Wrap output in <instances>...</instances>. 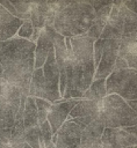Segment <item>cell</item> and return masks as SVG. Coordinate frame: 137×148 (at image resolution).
Returning <instances> with one entry per match:
<instances>
[{
  "label": "cell",
  "instance_id": "obj_1",
  "mask_svg": "<svg viewBox=\"0 0 137 148\" xmlns=\"http://www.w3.org/2000/svg\"><path fill=\"white\" fill-rule=\"evenodd\" d=\"M93 44L94 42L86 35L65 37L67 58L65 65L66 87L63 99H81L93 82L95 74Z\"/></svg>",
  "mask_w": 137,
  "mask_h": 148
},
{
  "label": "cell",
  "instance_id": "obj_2",
  "mask_svg": "<svg viewBox=\"0 0 137 148\" xmlns=\"http://www.w3.org/2000/svg\"><path fill=\"white\" fill-rule=\"evenodd\" d=\"M34 58L35 44L30 40L15 36L8 40L0 42V66L3 81L19 87L22 94L28 95L34 72Z\"/></svg>",
  "mask_w": 137,
  "mask_h": 148
},
{
  "label": "cell",
  "instance_id": "obj_3",
  "mask_svg": "<svg viewBox=\"0 0 137 148\" xmlns=\"http://www.w3.org/2000/svg\"><path fill=\"white\" fill-rule=\"evenodd\" d=\"M95 20V10L88 1H70L55 15L52 28L63 37L86 35Z\"/></svg>",
  "mask_w": 137,
  "mask_h": 148
},
{
  "label": "cell",
  "instance_id": "obj_4",
  "mask_svg": "<svg viewBox=\"0 0 137 148\" xmlns=\"http://www.w3.org/2000/svg\"><path fill=\"white\" fill-rule=\"evenodd\" d=\"M98 118L104 128H124L137 124V112L117 95H107L99 102Z\"/></svg>",
  "mask_w": 137,
  "mask_h": 148
},
{
  "label": "cell",
  "instance_id": "obj_5",
  "mask_svg": "<svg viewBox=\"0 0 137 148\" xmlns=\"http://www.w3.org/2000/svg\"><path fill=\"white\" fill-rule=\"evenodd\" d=\"M137 31V15L128 10L122 1H113L107 23L101 32V39L120 40L122 36Z\"/></svg>",
  "mask_w": 137,
  "mask_h": 148
},
{
  "label": "cell",
  "instance_id": "obj_6",
  "mask_svg": "<svg viewBox=\"0 0 137 148\" xmlns=\"http://www.w3.org/2000/svg\"><path fill=\"white\" fill-rule=\"evenodd\" d=\"M104 83L107 95H117L124 101L137 99V69H114Z\"/></svg>",
  "mask_w": 137,
  "mask_h": 148
},
{
  "label": "cell",
  "instance_id": "obj_7",
  "mask_svg": "<svg viewBox=\"0 0 137 148\" xmlns=\"http://www.w3.org/2000/svg\"><path fill=\"white\" fill-rule=\"evenodd\" d=\"M118 52V40L116 39H101L93 44V59L95 74L94 80H106V77L114 71L115 61Z\"/></svg>",
  "mask_w": 137,
  "mask_h": 148
},
{
  "label": "cell",
  "instance_id": "obj_8",
  "mask_svg": "<svg viewBox=\"0 0 137 148\" xmlns=\"http://www.w3.org/2000/svg\"><path fill=\"white\" fill-rule=\"evenodd\" d=\"M137 69V31L124 35L118 40V52L114 69Z\"/></svg>",
  "mask_w": 137,
  "mask_h": 148
},
{
  "label": "cell",
  "instance_id": "obj_9",
  "mask_svg": "<svg viewBox=\"0 0 137 148\" xmlns=\"http://www.w3.org/2000/svg\"><path fill=\"white\" fill-rule=\"evenodd\" d=\"M43 79H44V89H45V99L50 103H53L60 99L59 95V71L55 59L53 50L48 56L44 65L42 66Z\"/></svg>",
  "mask_w": 137,
  "mask_h": 148
},
{
  "label": "cell",
  "instance_id": "obj_10",
  "mask_svg": "<svg viewBox=\"0 0 137 148\" xmlns=\"http://www.w3.org/2000/svg\"><path fill=\"white\" fill-rule=\"evenodd\" d=\"M80 102V99H58L51 103L50 111L46 117V121L50 125L52 135L57 133L59 127L67 120L71 110Z\"/></svg>",
  "mask_w": 137,
  "mask_h": 148
},
{
  "label": "cell",
  "instance_id": "obj_11",
  "mask_svg": "<svg viewBox=\"0 0 137 148\" xmlns=\"http://www.w3.org/2000/svg\"><path fill=\"white\" fill-rule=\"evenodd\" d=\"M99 114V102L80 99V102L71 110L67 120L73 121L82 130L98 118Z\"/></svg>",
  "mask_w": 137,
  "mask_h": 148
},
{
  "label": "cell",
  "instance_id": "obj_12",
  "mask_svg": "<svg viewBox=\"0 0 137 148\" xmlns=\"http://www.w3.org/2000/svg\"><path fill=\"white\" fill-rule=\"evenodd\" d=\"M101 145L102 148H128L137 145V138L123 128H104L101 135Z\"/></svg>",
  "mask_w": 137,
  "mask_h": 148
},
{
  "label": "cell",
  "instance_id": "obj_13",
  "mask_svg": "<svg viewBox=\"0 0 137 148\" xmlns=\"http://www.w3.org/2000/svg\"><path fill=\"white\" fill-rule=\"evenodd\" d=\"M82 128L71 120H66L57 131L56 148H79Z\"/></svg>",
  "mask_w": 137,
  "mask_h": 148
},
{
  "label": "cell",
  "instance_id": "obj_14",
  "mask_svg": "<svg viewBox=\"0 0 137 148\" xmlns=\"http://www.w3.org/2000/svg\"><path fill=\"white\" fill-rule=\"evenodd\" d=\"M52 27H45L41 30V34L35 43V60H34V69L41 68L50 52L53 50L52 42Z\"/></svg>",
  "mask_w": 137,
  "mask_h": 148
},
{
  "label": "cell",
  "instance_id": "obj_15",
  "mask_svg": "<svg viewBox=\"0 0 137 148\" xmlns=\"http://www.w3.org/2000/svg\"><path fill=\"white\" fill-rule=\"evenodd\" d=\"M55 13L49 7L48 2L33 1V8L30 13V22L34 29L42 30L45 27H52L55 20Z\"/></svg>",
  "mask_w": 137,
  "mask_h": 148
},
{
  "label": "cell",
  "instance_id": "obj_16",
  "mask_svg": "<svg viewBox=\"0 0 137 148\" xmlns=\"http://www.w3.org/2000/svg\"><path fill=\"white\" fill-rule=\"evenodd\" d=\"M103 130L104 127L99 118L88 124L82 130L79 148H102L101 135L103 133Z\"/></svg>",
  "mask_w": 137,
  "mask_h": 148
},
{
  "label": "cell",
  "instance_id": "obj_17",
  "mask_svg": "<svg viewBox=\"0 0 137 148\" xmlns=\"http://www.w3.org/2000/svg\"><path fill=\"white\" fill-rule=\"evenodd\" d=\"M21 24V20L13 16L0 5V42H5L15 37Z\"/></svg>",
  "mask_w": 137,
  "mask_h": 148
},
{
  "label": "cell",
  "instance_id": "obj_18",
  "mask_svg": "<svg viewBox=\"0 0 137 148\" xmlns=\"http://www.w3.org/2000/svg\"><path fill=\"white\" fill-rule=\"evenodd\" d=\"M111 5H113V1L110 3H108L107 6L102 7L101 9H99L98 12H95V20H94V23L92 24V27L88 29V31L86 32V36L92 39L93 42L98 40L101 36V32L107 23V20H108V16H109V13H110V9H111Z\"/></svg>",
  "mask_w": 137,
  "mask_h": 148
},
{
  "label": "cell",
  "instance_id": "obj_19",
  "mask_svg": "<svg viewBox=\"0 0 137 148\" xmlns=\"http://www.w3.org/2000/svg\"><path fill=\"white\" fill-rule=\"evenodd\" d=\"M21 89L9 83L0 84V106H13L19 109Z\"/></svg>",
  "mask_w": 137,
  "mask_h": 148
},
{
  "label": "cell",
  "instance_id": "obj_20",
  "mask_svg": "<svg viewBox=\"0 0 137 148\" xmlns=\"http://www.w3.org/2000/svg\"><path fill=\"white\" fill-rule=\"evenodd\" d=\"M22 118H23V127H24V131H28L30 128H34V127L38 126V121H37V109H36V104H35V98L34 97H30V96L27 97Z\"/></svg>",
  "mask_w": 137,
  "mask_h": 148
},
{
  "label": "cell",
  "instance_id": "obj_21",
  "mask_svg": "<svg viewBox=\"0 0 137 148\" xmlns=\"http://www.w3.org/2000/svg\"><path fill=\"white\" fill-rule=\"evenodd\" d=\"M106 96H107L106 83H104V80L101 79V80H93V82L91 83V86L88 87V89L84 92L81 99L93 101V102H100Z\"/></svg>",
  "mask_w": 137,
  "mask_h": 148
},
{
  "label": "cell",
  "instance_id": "obj_22",
  "mask_svg": "<svg viewBox=\"0 0 137 148\" xmlns=\"http://www.w3.org/2000/svg\"><path fill=\"white\" fill-rule=\"evenodd\" d=\"M17 109L13 106H0V131L12 128Z\"/></svg>",
  "mask_w": 137,
  "mask_h": 148
},
{
  "label": "cell",
  "instance_id": "obj_23",
  "mask_svg": "<svg viewBox=\"0 0 137 148\" xmlns=\"http://www.w3.org/2000/svg\"><path fill=\"white\" fill-rule=\"evenodd\" d=\"M16 10V17L21 21H29L33 8V1H10Z\"/></svg>",
  "mask_w": 137,
  "mask_h": 148
},
{
  "label": "cell",
  "instance_id": "obj_24",
  "mask_svg": "<svg viewBox=\"0 0 137 148\" xmlns=\"http://www.w3.org/2000/svg\"><path fill=\"white\" fill-rule=\"evenodd\" d=\"M52 133L49 123L45 120L41 125H38V141H39V148H45L51 142Z\"/></svg>",
  "mask_w": 137,
  "mask_h": 148
},
{
  "label": "cell",
  "instance_id": "obj_25",
  "mask_svg": "<svg viewBox=\"0 0 137 148\" xmlns=\"http://www.w3.org/2000/svg\"><path fill=\"white\" fill-rule=\"evenodd\" d=\"M35 104L37 109V121H38V125H41L46 120L48 113L51 108V103L42 98H35Z\"/></svg>",
  "mask_w": 137,
  "mask_h": 148
},
{
  "label": "cell",
  "instance_id": "obj_26",
  "mask_svg": "<svg viewBox=\"0 0 137 148\" xmlns=\"http://www.w3.org/2000/svg\"><path fill=\"white\" fill-rule=\"evenodd\" d=\"M24 143H27L31 148H39L38 141V126L26 131L24 133Z\"/></svg>",
  "mask_w": 137,
  "mask_h": 148
},
{
  "label": "cell",
  "instance_id": "obj_27",
  "mask_svg": "<svg viewBox=\"0 0 137 148\" xmlns=\"http://www.w3.org/2000/svg\"><path fill=\"white\" fill-rule=\"evenodd\" d=\"M33 31H34V28L31 25V22L30 21H22V24H21V27L19 28V30L16 32V37L30 40Z\"/></svg>",
  "mask_w": 137,
  "mask_h": 148
},
{
  "label": "cell",
  "instance_id": "obj_28",
  "mask_svg": "<svg viewBox=\"0 0 137 148\" xmlns=\"http://www.w3.org/2000/svg\"><path fill=\"white\" fill-rule=\"evenodd\" d=\"M0 148H10V130L0 131Z\"/></svg>",
  "mask_w": 137,
  "mask_h": 148
},
{
  "label": "cell",
  "instance_id": "obj_29",
  "mask_svg": "<svg viewBox=\"0 0 137 148\" xmlns=\"http://www.w3.org/2000/svg\"><path fill=\"white\" fill-rule=\"evenodd\" d=\"M68 2H70V1H52V2H48V3H49V7L51 8V10H52L55 14H57V13H59L64 7H66V6L68 5Z\"/></svg>",
  "mask_w": 137,
  "mask_h": 148
},
{
  "label": "cell",
  "instance_id": "obj_30",
  "mask_svg": "<svg viewBox=\"0 0 137 148\" xmlns=\"http://www.w3.org/2000/svg\"><path fill=\"white\" fill-rule=\"evenodd\" d=\"M0 5H1L8 13H10L13 16L16 17V10H15V8L13 7V5H12L10 1H8V0H3V1H0Z\"/></svg>",
  "mask_w": 137,
  "mask_h": 148
},
{
  "label": "cell",
  "instance_id": "obj_31",
  "mask_svg": "<svg viewBox=\"0 0 137 148\" xmlns=\"http://www.w3.org/2000/svg\"><path fill=\"white\" fill-rule=\"evenodd\" d=\"M123 2V5H124V7L128 9V10H130V12H132V13H135L136 14V0H129V1H122Z\"/></svg>",
  "mask_w": 137,
  "mask_h": 148
},
{
  "label": "cell",
  "instance_id": "obj_32",
  "mask_svg": "<svg viewBox=\"0 0 137 148\" xmlns=\"http://www.w3.org/2000/svg\"><path fill=\"white\" fill-rule=\"evenodd\" d=\"M125 102H127L128 106H129L131 110H134L135 112L137 111V99H136V101H125Z\"/></svg>",
  "mask_w": 137,
  "mask_h": 148
},
{
  "label": "cell",
  "instance_id": "obj_33",
  "mask_svg": "<svg viewBox=\"0 0 137 148\" xmlns=\"http://www.w3.org/2000/svg\"><path fill=\"white\" fill-rule=\"evenodd\" d=\"M125 132H128L129 134H135L136 135V126H130V127H124L123 128Z\"/></svg>",
  "mask_w": 137,
  "mask_h": 148
},
{
  "label": "cell",
  "instance_id": "obj_34",
  "mask_svg": "<svg viewBox=\"0 0 137 148\" xmlns=\"http://www.w3.org/2000/svg\"><path fill=\"white\" fill-rule=\"evenodd\" d=\"M2 83H5V81H3V75H2V69H1V66H0V84H2Z\"/></svg>",
  "mask_w": 137,
  "mask_h": 148
},
{
  "label": "cell",
  "instance_id": "obj_35",
  "mask_svg": "<svg viewBox=\"0 0 137 148\" xmlns=\"http://www.w3.org/2000/svg\"><path fill=\"white\" fill-rule=\"evenodd\" d=\"M45 148H56V146H55V143L51 141V142H50V143H49V145H48Z\"/></svg>",
  "mask_w": 137,
  "mask_h": 148
},
{
  "label": "cell",
  "instance_id": "obj_36",
  "mask_svg": "<svg viewBox=\"0 0 137 148\" xmlns=\"http://www.w3.org/2000/svg\"><path fill=\"white\" fill-rule=\"evenodd\" d=\"M23 148H31V147H29L27 143H24V146H23Z\"/></svg>",
  "mask_w": 137,
  "mask_h": 148
},
{
  "label": "cell",
  "instance_id": "obj_37",
  "mask_svg": "<svg viewBox=\"0 0 137 148\" xmlns=\"http://www.w3.org/2000/svg\"><path fill=\"white\" fill-rule=\"evenodd\" d=\"M128 148H137V146H132V147H128Z\"/></svg>",
  "mask_w": 137,
  "mask_h": 148
}]
</instances>
